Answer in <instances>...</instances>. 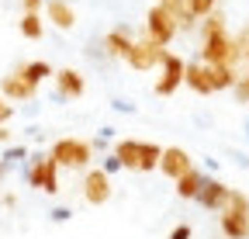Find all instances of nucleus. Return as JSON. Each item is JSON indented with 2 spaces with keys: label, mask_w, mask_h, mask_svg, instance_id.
I'll use <instances>...</instances> for the list:
<instances>
[{
  "label": "nucleus",
  "mask_w": 249,
  "mask_h": 239,
  "mask_svg": "<svg viewBox=\"0 0 249 239\" xmlns=\"http://www.w3.org/2000/svg\"><path fill=\"white\" fill-rule=\"evenodd\" d=\"M201 63L204 66H232L235 70V38L229 35V28H225V14H218L211 11L201 24Z\"/></svg>",
  "instance_id": "f257e3e1"
},
{
  "label": "nucleus",
  "mask_w": 249,
  "mask_h": 239,
  "mask_svg": "<svg viewBox=\"0 0 249 239\" xmlns=\"http://www.w3.org/2000/svg\"><path fill=\"white\" fill-rule=\"evenodd\" d=\"M114 156L121 160L124 170H139V173H149L160 166V156H163V146L156 142H139V139H121L114 146Z\"/></svg>",
  "instance_id": "f03ea898"
},
{
  "label": "nucleus",
  "mask_w": 249,
  "mask_h": 239,
  "mask_svg": "<svg viewBox=\"0 0 249 239\" xmlns=\"http://www.w3.org/2000/svg\"><path fill=\"white\" fill-rule=\"evenodd\" d=\"M24 181L31 187L45 191V194H55L59 191V166L52 163L49 153H38V156H31V163L24 166Z\"/></svg>",
  "instance_id": "7ed1b4c3"
},
{
  "label": "nucleus",
  "mask_w": 249,
  "mask_h": 239,
  "mask_svg": "<svg viewBox=\"0 0 249 239\" xmlns=\"http://www.w3.org/2000/svg\"><path fill=\"white\" fill-rule=\"evenodd\" d=\"M49 156H52L55 166H87L90 156H93V149H90V142H83V139H59V142L49 149Z\"/></svg>",
  "instance_id": "20e7f679"
},
{
  "label": "nucleus",
  "mask_w": 249,
  "mask_h": 239,
  "mask_svg": "<svg viewBox=\"0 0 249 239\" xmlns=\"http://www.w3.org/2000/svg\"><path fill=\"white\" fill-rule=\"evenodd\" d=\"M145 38L156 42V45H170V42L177 38V24H173V18H170L160 4L145 11Z\"/></svg>",
  "instance_id": "39448f33"
},
{
  "label": "nucleus",
  "mask_w": 249,
  "mask_h": 239,
  "mask_svg": "<svg viewBox=\"0 0 249 239\" xmlns=\"http://www.w3.org/2000/svg\"><path fill=\"white\" fill-rule=\"evenodd\" d=\"M163 55H166L163 45H156V42H149V38H135L132 49H128V55H124V63H128L132 70H142V73H145V70H152V66H160Z\"/></svg>",
  "instance_id": "423d86ee"
},
{
  "label": "nucleus",
  "mask_w": 249,
  "mask_h": 239,
  "mask_svg": "<svg viewBox=\"0 0 249 239\" xmlns=\"http://www.w3.org/2000/svg\"><path fill=\"white\" fill-rule=\"evenodd\" d=\"M160 66H163V76L156 80V87H152V91H156V97H170V94L177 91V87L183 83V70H187V63H183L180 55L166 52Z\"/></svg>",
  "instance_id": "0eeeda50"
},
{
  "label": "nucleus",
  "mask_w": 249,
  "mask_h": 239,
  "mask_svg": "<svg viewBox=\"0 0 249 239\" xmlns=\"http://www.w3.org/2000/svg\"><path fill=\"white\" fill-rule=\"evenodd\" d=\"M80 187H83V201L87 204H107L111 201V177L104 170H87Z\"/></svg>",
  "instance_id": "6e6552de"
},
{
  "label": "nucleus",
  "mask_w": 249,
  "mask_h": 239,
  "mask_svg": "<svg viewBox=\"0 0 249 239\" xmlns=\"http://www.w3.org/2000/svg\"><path fill=\"white\" fill-rule=\"evenodd\" d=\"M229 184L225 181H218V177H204V187L197 191V204L204 208V212H222V208H225V201H229Z\"/></svg>",
  "instance_id": "1a4fd4ad"
},
{
  "label": "nucleus",
  "mask_w": 249,
  "mask_h": 239,
  "mask_svg": "<svg viewBox=\"0 0 249 239\" xmlns=\"http://www.w3.org/2000/svg\"><path fill=\"white\" fill-rule=\"evenodd\" d=\"M194 166V160H191V153L187 149H180V146H166L163 149V156H160V166L156 170H163V177H170V181H180V177Z\"/></svg>",
  "instance_id": "9d476101"
},
{
  "label": "nucleus",
  "mask_w": 249,
  "mask_h": 239,
  "mask_svg": "<svg viewBox=\"0 0 249 239\" xmlns=\"http://www.w3.org/2000/svg\"><path fill=\"white\" fill-rule=\"evenodd\" d=\"M55 76V101H76L87 94V80L80 70H59Z\"/></svg>",
  "instance_id": "9b49d317"
},
{
  "label": "nucleus",
  "mask_w": 249,
  "mask_h": 239,
  "mask_svg": "<svg viewBox=\"0 0 249 239\" xmlns=\"http://www.w3.org/2000/svg\"><path fill=\"white\" fill-rule=\"evenodd\" d=\"M183 83L191 87L194 94H201V97H208V94H214V87H211V76H208V66L204 63H187V70H183Z\"/></svg>",
  "instance_id": "f8f14e48"
},
{
  "label": "nucleus",
  "mask_w": 249,
  "mask_h": 239,
  "mask_svg": "<svg viewBox=\"0 0 249 239\" xmlns=\"http://www.w3.org/2000/svg\"><path fill=\"white\" fill-rule=\"evenodd\" d=\"M160 7L173 18L177 32H191V28L197 24V18H194V11H191V4H187V0H160Z\"/></svg>",
  "instance_id": "ddd939ff"
},
{
  "label": "nucleus",
  "mask_w": 249,
  "mask_h": 239,
  "mask_svg": "<svg viewBox=\"0 0 249 239\" xmlns=\"http://www.w3.org/2000/svg\"><path fill=\"white\" fill-rule=\"evenodd\" d=\"M132 42H135V38L128 35V28H114V32H107V35L101 38L107 59H124V55H128V49H132Z\"/></svg>",
  "instance_id": "4468645a"
},
{
  "label": "nucleus",
  "mask_w": 249,
  "mask_h": 239,
  "mask_svg": "<svg viewBox=\"0 0 249 239\" xmlns=\"http://www.w3.org/2000/svg\"><path fill=\"white\" fill-rule=\"evenodd\" d=\"M222 236L225 239H249V212H222Z\"/></svg>",
  "instance_id": "2eb2a0df"
},
{
  "label": "nucleus",
  "mask_w": 249,
  "mask_h": 239,
  "mask_svg": "<svg viewBox=\"0 0 249 239\" xmlns=\"http://www.w3.org/2000/svg\"><path fill=\"white\" fill-rule=\"evenodd\" d=\"M45 14L55 28H62V32H70V28L76 24V11L70 0H45Z\"/></svg>",
  "instance_id": "dca6fc26"
},
{
  "label": "nucleus",
  "mask_w": 249,
  "mask_h": 239,
  "mask_svg": "<svg viewBox=\"0 0 249 239\" xmlns=\"http://www.w3.org/2000/svg\"><path fill=\"white\" fill-rule=\"evenodd\" d=\"M204 177H208V173H204L201 166H191V170L180 177V181H173V184H177V194H180L183 201H194V198H197V191L204 187Z\"/></svg>",
  "instance_id": "f3484780"
},
{
  "label": "nucleus",
  "mask_w": 249,
  "mask_h": 239,
  "mask_svg": "<svg viewBox=\"0 0 249 239\" xmlns=\"http://www.w3.org/2000/svg\"><path fill=\"white\" fill-rule=\"evenodd\" d=\"M0 97H11V101H31L35 97V87H28L18 73L4 76V83H0Z\"/></svg>",
  "instance_id": "a211bd4d"
},
{
  "label": "nucleus",
  "mask_w": 249,
  "mask_h": 239,
  "mask_svg": "<svg viewBox=\"0 0 249 239\" xmlns=\"http://www.w3.org/2000/svg\"><path fill=\"white\" fill-rule=\"evenodd\" d=\"M28 87H35V91H38V83L45 80V76H52V66L45 63V59H35V63H24L21 70H14Z\"/></svg>",
  "instance_id": "6ab92c4d"
},
{
  "label": "nucleus",
  "mask_w": 249,
  "mask_h": 239,
  "mask_svg": "<svg viewBox=\"0 0 249 239\" xmlns=\"http://www.w3.org/2000/svg\"><path fill=\"white\" fill-rule=\"evenodd\" d=\"M208 76H211V87L218 94V91H232V87H235L239 70H232V66H208Z\"/></svg>",
  "instance_id": "aec40b11"
},
{
  "label": "nucleus",
  "mask_w": 249,
  "mask_h": 239,
  "mask_svg": "<svg viewBox=\"0 0 249 239\" xmlns=\"http://www.w3.org/2000/svg\"><path fill=\"white\" fill-rule=\"evenodd\" d=\"M18 28H21V35H24V38H31V42H38V38H42V32H45V24H42V18H38V14H21Z\"/></svg>",
  "instance_id": "412c9836"
},
{
  "label": "nucleus",
  "mask_w": 249,
  "mask_h": 239,
  "mask_svg": "<svg viewBox=\"0 0 249 239\" xmlns=\"http://www.w3.org/2000/svg\"><path fill=\"white\" fill-rule=\"evenodd\" d=\"M232 38H235V70H239V63H246V70H249V28H242Z\"/></svg>",
  "instance_id": "4be33fe9"
},
{
  "label": "nucleus",
  "mask_w": 249,
  "mask_h": 239,
  "mask_svg": "<svg viewBox=\"0 0 249 239\" xmlns=\"http://www.w3.org/2000/svg\"><path fill=\"white\" fill-rule=\"evenodd\" d=\"M232 94H235L239 104H249V70L239 73V80H235V87H232Z\"/></svg>",
  "instance_id": "5701e85b"
},
{
  "label": "nucleus",
  "mask_w": 249,
  "mask_h": 239,
  "mask_svg": "<svg viewBox=\"0 0 249 239\" xmlns=\"http://www.w3.org/2000/svg\"><path fill=\"white\" fill-rule=\"evenodd\" d=\"M225 208H232V212H249V198H246L242 191H229ZM225 208H222V212H225Z\"/></svg>",
  "instance_id": "b1692460"
},
{
  "label": "nucleus",
  "mask_w": 249,
  "mask_h": 239,
  "mask_svg": "<svg viewBox=\"0 0 249 239\" xmlns=\"http://www.w3.org/2000/svg\"><path fill=\"white\" fill-rule=\"evenodd\" d=\"M191 4V11H194V18H208L214 7H218V0H187Z\"/></svg>",
  "instance_id": "393cba45"
},
{
  "label": "nucleus",
  "mask_w": 249,
  "mask_h": 239,
  "mask_svg": "<svg viewBox=\"0 0 249 239\" xmlns=\"http://www.w3.org/2000/svg\"><path fill=\"white\" fill-rule=\"evenodd\" d=\"M28 156V149L24 146H11V149H4V156H0V163H7V166H14L18 160H24Z\"/></svg>",
  "instance_id": "a878e982"
},
{
  "label": "nucleus",
  "mask_w": 249,
  "mask_h": 239,
  "mask_svg": "<svg viewBox=\"0 0 249 239\" xmlns=\"http://www.w3.org/2000/svg\"><path fill=\"white\" fill-rule=\"evenodd\" d=\"M101 170H104V173L111 177V173H118V170H124V166H121V160H118L114 153H107V156L101 160Z\"/></svg>",
  "instance_id": "bb28decb"
},
{
  "label": "nucleus",
  "mask_w": 249,
  "mask_h": 239,
  "mask_svg": "<svg viewBox=\"0 0 249 239\" xmlns=\"http://www.w3.org/2000/svg\"><path fill=\"white\" fill-rule=\"evenodd\" d=\"M49 219H52V222H70V219H73V208L59 204V208H52V212H49Z\"/></svg>",
  "instance_id": "cd10ccee"
},
{
  "label": "nucleus",
  "mask_w": 249,
  "mask_h": 239,
  "mask_svg": "<svg viewBox=\"0 0 249 239\" xmlns=\"http://www.w3.org/2000/svg\"><path fill=\"white\" fill-rule=\"evenodd\" d=\"M111 108H114L118 114H135V111H139L132 101H124V97H114V101H111Z\"/></svg>",
  "instance_id": "c85d7f7f"
},
{
  "label": "nucleus",
  "mask_w": 249,
  "mask_h": 239,
  "mask_svg": "<svg viewBox=\"0 0 249 239\" xmlns=\"http://www.w3.org/2000/svg\"><path fill=\"white\" fill-rule=\"evenodd\" d=\"M191 236H194V229L187 225V222H180V225H177V229L170 232V239H191Z\"/></svg>",
  "instance_id": "c756f323"
},
{
  "label": "nucleus",
  "mask_w": 249,
  "mask_h": 239,
  "mask_svg": "<svg viewBox=\"0 0 249 239\" xmlns=\"http://www.w3.org/2000/svg\"><path fill=\"white\" fill-rule=\"evenodd\" d=\"M24 14H38V7H45V0H21Z\"/></svg>",
  "instance_id": "7c9ffc66"
},
{
  "label": "nucleus",
  "mask_w": 249,
  "mask_h": 239,
  "mask_svg": "<svg viewBox=\"0 0 249 239\" xmlns=\"http://www.w3.org/2000/svg\"><path fill=\"white\" fill-rule=\"evenodd\" d=\"M11 114H14V108H11V104H4V97H0V129H4V122H7Z\"/></svg>",
  "instance_id": "2f4dec72"
},
{
  "label": "nucleus",
  "mask_w": 249,
  "mask_h": 239,
  "mask_svg": "<svg viewBox=\"0 0 249 239\" xmlns=\"http://www.w3.org/2000/svg\"><path fill=\"white\" fill-rule=\"evenodd\" d=\"M97 139H104V142H111V139H114V129H111V125H104V129H97Z\"/></svg>",
  "instance_id": "473e14b6"
},
{
  "label": "nucleus",
  "mask_w": 249,
  "mask_h": 239,
  "mask_svg": "<svg viewBox=\"0 0 249 239\" xmlns=\"http://www.w3.org/2000/svg\"><path fill=\"white\" fill-rule=\"evenodd\" d=\"M232 160H235L242 170H249V156H246V153H232Z\"/></svg>",
  "instance_id": "72a5a7b5"
},
{
  "label": "nucleus",
  "mask_w": 249,
  "mask_h": 239,
  "mask_svg": "<svg viewBox=\"0 0 249 239\" xmlns=\"http://www.w3.org/2000/svg\"><path fill=\"white\" fill-rule=\"evenodd\" d=\"M7 135H11L7 129H0V142H7Z\"/></svg>",
  "instance_id": "f704fd0d"
},
{
  "label": "nucleus",
  "mask_w": 249,
  "mask_h": 239,
  "mask_svg": "<svg viewBox=\"0 0 249 239\" xmlns=\"http://www.w3.org/2000/svg\"><path fill=\"white\" fill-rule=\"evenodd\" d=\"M7 170H11V166H7V163H0V177H4V173H7Z\"/></svg>",
  "instance_id": "c9c22d12"
},
{
  "label": "nucleus",
  "mask_w": 249,
  "mask_h": 239,
  "mask_svg": "<svg viewBox=\"0 0 249 239\" xmlns=\"http://www.w3.org/2000/svg\"><path fill=\"white\" fill-rule=\"evenodd\" d=\"M246 139H249V118H246Z\"/></svg>",
  "instance_id": "e433bc0d"
}]
</instances>
